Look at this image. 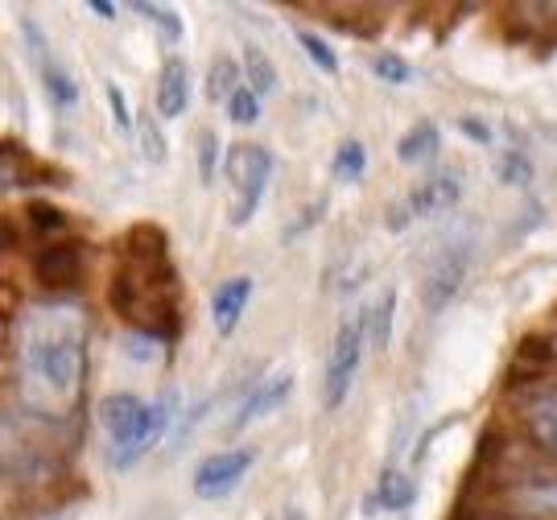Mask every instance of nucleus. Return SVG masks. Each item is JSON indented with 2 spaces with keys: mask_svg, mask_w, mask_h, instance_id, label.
<instances>
[{
  "mask_svg": "<svg viewBox=\"0 0 557 520\" xmlns=\"http://www.w3.org/2000/svg\"><path fill=\"white\" fill-rule=\"evenodd\" d=\"M248 301H252V277H227L215 285L211 294V322H215V335L232 339L239 331V322L248 314Z\"/></svg>",
  "mask_w": 557,
  "mask_h": 520,
  "instance_id": "11",
  "label": "nucleus"
},
{
  "mask_svg": "<svg viewBox=\"0 0 557 520\" xmlns=\"http://www.w3.org/2000/svg\"><path fill=\"white\" fill-rule=\"evenodd\" d=\"M244 83L257 91L260 100H269V96L277 91V66H273V59H269L260 46H248V50H244Z\"/></svg>",
  "mask_w": 557,
  "mask_h": 520,
  "instance_id": "19",
  "label": "nucleus"
},
{
  "mask_svg": "<svg viewBox=\"0 0 557 520\" xmlns=\"http://www.w3.org/2000/svg\"><path fill=\"white\" fill-rule=\"evenodd\" d=\"M186 108H190V71L182 59H165L158 71V116L178 121Z\"/></svg>",
  "mask_w": 557,
  "mask_h": 520,
  "instance_id": "13",
  "label": "nucleus"
},
{
  "mask_svg": "<svg viewBox=\"0 0 557 520\" xmlns=\"http://www.w3.org/2000/svg\"><path fill=\"white\" fill-rule=\"evenodd\" d=\"M508 504L524 512V520H557V475H533L508 487Z\"/></svg>",
  "mask_w": 557,
  "mask_h": 520,
  "instance_id": "12",
  "label": "nucleus"
},
{
  "mask_svg": "<svg viewBox=\"0 0 557 520\" xmlns=\"http://www.w3.org/2000/svg\"><path fill=\"white\" fill-rule=\"evenodd\" d=\"M273 520H310V517H306L301 508H294V504H285V508H281V512Z\"/></svg>",
  "mask_w": 557,
  "mask_h": 520,
  "instance_id": "32",
  "label": "nucleus"
},
{
  "mask_svg": "<svg viewBox=\"0 0 557 520\" xmlns=\"http://www.w3.org/2000/svg\"><path fill=\"white\" fill-rule=\"evenodd\" d=\"M363 170H368V149H363V140H356V137L338 140L335 158H331V174H335V182L356 186V182H363Z\"/></svg>",
  "mask_w": 557,
  "mask_h": 520,
  "instance_id": "18",
  "label": "nucleus"
},
{
  "mask_svg": "<svg viewBox=\"0 0 557 520\" xmlns=\"http://www.w3.org/2000/svg\"><path fill=\"white\" fill-rule=\"evenodd\" d=\"M124 252L128 260L112 277V306L149 339L174 335L178 331V277L165 252V232L133 227L124 232Z\"/></svg>",
  "mask_w": 557,
  "mask_h": 520,
  "instance_id": "2",
  "label": "nucleus"
},
{
  "mask_svg": "<svg viewBox=\"0 0 557 520\" xmlns=\"http://www.w3.org/2000/svg\"><path fill=\"white\" fill-rule=\"evenodd\" d=\"M223 112H227V121L232 124H239V128H252V124L260 121V112H264V100H260L257 91L244 83L232 100L223 103Z\"/></svg>",
  "mask_w": 557,
  "mask_h": 520,
  "instance_id": "22",
  "label": "nucleus"
},
{
  "mask_svg": "<svg viewBox=\"0 0 557 520\" xmlns=\"http://www.w3.org/2000/svg\"><path fill=\"white\" fill-rule=\"evenodd\" d=\"M413 500H418V480H413L397 459H388V467L380 471L376 492H372V508H384V512H405Z\"/></svg>",
  "mask_w": 557,
  "mask_h": 520,
  "instance_id": "14",
  "label": "nucleus"
},
{
  "mask_svg": "<svg viewBox=\"0 0 557 520\" xmlns=\"http://www.w3.org/2000/svg\"><path fill=\"white\" fill-rule=\"evenodd\" d=\"M458 199H462V178H458L455 170H438V165H434L397 207H388L384 223H388L393 232H400V227H409V223L434 220L442 211H450Z\"/></svg>",
  "mask_w": 557,
  "mask_h": 520,
  "instance_id": "7",
  "label": "nucleus"
},
{
  "mask_svg": "<svg viewBox=\"0 0 557 520\" xmlns=\"http://www.w3.org/2000/svg\"><path fill=\"white\" fill-rule=\"evenodd\" d=\"M298 46L306 50V59L314 62L322 75H331V79H335V75H338V54H335V46H331V41L319 38V34H310V29H301Z\"/></svg>",
  "mask_w": 557,
  "mask_h": 520,
  "instance_id": "24",
  "label": "nucleus"
},
{
  "mask_svg": "<svg viewBox=\"0 0 557 520\" xmlns=\"http://www.w3.org/2000/svg\"><path fill=\"white\" fill-rule=\"evenodd\" d=\"M471 257H475V236H450L434 248V257L425 264V277H421V306H430V314H442L450 306V298L467 277Z\"/></svg>",
  "mask_w": 557,
  "mask_h": 520,
  "instance_id": "6",
  "label": "nucleus"
},
{
  "mask_svg": "<svg viewBox=\"0 0 557 520\" xmlns=\"http://www.w3.org/2000/svg\"><path fill=\"white\" fill-rule=\"evenodd\" d=\"M91 319L71 294L25 301L9 322V388L25 418L66 425L87 393Z\"/></svg>",
  "mask_w": 557,
  "mask_h": 520,
  "instance_id": "1",
  "label": "nucleus"
},
{
  "mask_svg": "<svg viewBox=\"0 0 557 520\" xmlns=\"http://www.w3.org/2000/svg\"><path fill=\"white\" fill-rule=\"evenodd\" d=\"M223 174L232 182V207H227V223L244 227L260 211V199L269 195L273 174H277V158L269 145L257 140H236L223 153Z\"/></svg>",
  "mask_w": 557,
  "mask_h": 520,
  "instance_id": "4",
  "label": "nucleus"
},
{
  "mask_svg": "<svg viewBox=\"0 0 557 520\" xmlns=\"http://www.w3.org/2000/svg\"><path fill=\"white\" fill-rule=\"evenodd\" d=\"M182 413L178 388H165L158 400H145L137 393H112L100 400V430H103V455L112 471L137 467L153 446H158Z\"/></svg>",
  "mask_w": 557,
  "mask_h": 520,
  "instance_id": "3",
  "label": "nucleus"
},
{
  "mask_svg": "<svg viewBox=\"0 0 557 520\" xmlns=\"http://www.w3.org/2000/svg\"><path fill=\"white\" fill-rule=\"evenodd\" d=\"M458 128H462V133H471V140H475V145H492V140H496L487 124L471 121V116H462V121H458Z\"/></svg>",
  "mask_w": 557,
  "mask_h": 520,
  "instance_id": "30",
  "label": "nucleus"
},
{
  "mask_svg": "<svg viewBox=\"0 0 557 520\" xmlns=\"http://www.w3.org/2000/svg\"><path fill=\"white\" fill-rule=\"evenodd\" d=\"M137 17L153 21L158 25V34L165 41H182L186 38V25H182V17L174 13V9H165V4H149V0H137V4H128Z\"/></svg>",
  "mask_w": 557,
  "mask_h": 520,
  "instance_id": "21",
  "label": "nucleus"
},
{
  "mask_svg": "<svg viewBox=\"0 0 557 520\" xmlns=\"http://www.w3.org/2000/svg\"><path fill=\"white\" fill-rule=\"evenodd\" d=\"M257 462V446H227V450H215L207 459L195 462V475H190V487L199 500H227L239 483L248 480Z\"/></svg>",
  "mask_w": 557,
  "mask_h": 520,
  "instance_id": "9",
  "label": "nucleus"
},
{
  "mask_svg": "<svg viewBox=\"0 0 557 520\" xmlns=\"http://www.w3.org/2000/svg\"><path fill=\"white\" fill-rule=\"evenodd\" d=\"M368 310L347 314L335 326V339L326 351V368H322V409H343V400L351 397V388L359 381V368H363V351H368Z\"/></svg>",
  "mask_w": 557,
  "mask_h": 520,
  "instance_id": "5",
  "label": "nucleus"
},
{
  "mask_svg": "<svg viewBox=\"0 0 557 520\" xmlns=\"http://www.w3.org/2000/svg\"><path fill=\"white\" fill-rule=\"evenodd\" d=\"M529 178H533V170H529V158H520V153H508V158H504V182H512V186H524Z\"/></svg>",
  "mask_w": 557,
  "mask_h": 520,
  "instance_id": "28",
  "label": "nucleus"
},
{
  "mask_svg": "<svg viewBox=\"0 0 557 520\" xmlns=\"http://www.w3.org/2000/svg\"><path fill=\"white\" fill-rule=\"evenodd\" d=\"M322 211H326V199H319V202H314V207H310V211H301V220H298V223H289V227H285V240H298V236H301V232H306V227H310V223H319Z\"/></svg>",
  "mask_w": 557,
  "mask_h": 520,
  "instance_id": "29",
  "label": "nucleus"
},
{
  "mask_svg": "<svg viewBox=\"0 0 557 520\" xmlns=\"http://www.w3.org/2000/svg\"><path fill=\"white\" fill-rule=\"evenodd\" d=\"M372 75H376L380 83H393V87H405V83L418 79V71L400 59V54H376V59H372Z\"/></svg>",
  "mask_w": 557,
  "mask_h": 520,
  "instance_id": "26",
  "label": "nucleus"
},
{
  "mask_svg": "<svg viewBox=\"0 0 557 520\" xmlns=\"http://www.w3.org/2000/svg\"><path fill=\"white\" fill-rule=\"evenodd\" d=\"M294 397V372H264L244 397L236 400V413H232V430H244V425H252V421L269 418V413H277L285 409V400Z\"/></svg>",
  "mask_w": 557,
  "mask_h": 520,
  "instance_id": "10",
  "label": "nucleus"
},
{
  "mask_svg": "<svg viewBox=\"0 0 557 520\" xmlns=\"http://www.w3.org/2000/svg\"><path fill=\"white\" fill-rule=\"evenodd\" d=\"M25 54H29L34 71H38L41 96L50 100V108H54V112H75V108H79V83H75V75L54 59L50 41L41 34V25L29 17H25Z\"/></svg>",
  "mask_w": 557,
  "mask_h": 520,
  "instance_id": "8",
  "label": "nucleus"
},
{
  "mask_svg": "<svg viewBox=\"0 0 557 520\" xmlns=\"http://www.w3.org/2000/svg\"><path fill=\"white\" fill-rule=\"evenodd\" d=\"M87 9H91L96 17H103V21H112V17H116V4H112V0H91Z\"/></svg>",
  "mask_w": 557,
  "mask_h": 520,
  "instance_id": "31",
  "label": "nucleus"
},
{
  "mask_svg": "<svg viewBox=\"0 0 557 520\" xmlns=\"http://www.w3.org/2000/svg\"><path fill=\"white\" fill-rule=\"evenodd\" d=\"M103 91H108V112H112V121H116V128L124 133V137H137L140 116H133V108H128V96L120 91L116 83H108Z\"/></svg>",
  "mask_w": 557,
  "mask_h": 520,
  "instance_id": "27",
  "label": "nucleus"
},
{
  "mask_svg": "<svg viewBox=\"0 0 557 520\" xmlns=\"http://www.w3.org/2000/svg\"><path fill=\"white\" fill-rule=\"evenodd\" d=\"M393 319H397V294L384 289V294L368 306V331H372V343H376V347H388V339H393Z\"/></svg>",
  "mask_w": 557,
  "mask_h": 520,
  "instance_id": "20",
  "label": "nucleus"
},
{
  "mask_svg": "<svg viewBox=\"0 0 557 520\" xmlns=\"http://www.w3.org/2000/svg\"><path fill=\"white\" fill-rule=\"evenodd\" d=\"M239 87H244V62H236L232 54H215L207 71V96L215 103H227Z\"/></svg>",
  "mask_w": 557,
  "mask_h": 520,
  "instance_id": "17",
  "label": "nucleus"
},
{
  "mask_svg": "<svg viewBox=\"0 0 557 520\" xmlns=\"http://www.w3.org/2000/svg\"><path fill=\"white\" fill-rule=\"evenodd\" d=\"M442 153V128L434 121H418L405 137L397 140V158L405 165H421V170H434V161Z\"/></svg>",
  "mask_w": 557,
  "mask_h": 520,
  "instance_id": "15",
  "label": "nucleus"
},
{
  "mask_svg": "<svg viewBox=\"0 0 557 520\" xmlns=\"http://www.w3.org/2000/svg\"><path fill=\"white\" fill-rule=\"evenodd\" d=\"M195 140H199V178L211 186V182H215V174L223 170V153H227V149H223L220 137H215L211 128H202Z\"/></svg>",
  "mask_w": 557,
  "mask_h": 520,
  "instance_id": "25",
  "label": "nucleus"
},
{
  "mask_svg": "<svg viewBox=\"0 0 557 520\" xmlns=\"http://www.w3.org/2000/svg\"><path fill=\"white\" fill-rule=\"evenodd\" d=\"M524 421H529V430H533V438L557 455V384L554 388H545L537 397H529L524 405Z\"/></svg>",
  "mask_w": 557,
  "mask_h": 520,
  "instance_id": "16",
  "label": "nucleus"
},
{
  "mask_svg": "<svg viewBox=\"0 0 557 520\" xmlns=\"http://www.w3.org/2000/svg\"><path fill=\"white\" fill-rule=\"evenodd\" d=\"M137 140H140L145 161H153V165H165V161H170V140H165V133H161L158 116H140Z\"/></svg>",
  "mask_w": 557,
  "mask_h": 520,
  "instance_id": "23",
  "label": "nucleus"
}]
</instances>
